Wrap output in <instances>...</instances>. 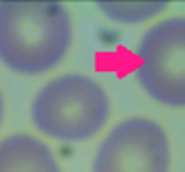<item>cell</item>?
<instances>
[{"label":"cell","mask_w":185,"mask_h":172,"mask_svg":"<svg viewBox=\"0 0 185 172\" xmlns=\"http://www.w3.org/2000/svg\"><path fill=\"white\" fill-rule=\"evenodd\" d=\"M73 43L71 16L60 2H0V62L23 76L56 68Z\"/></svg>","instance_id":"6da1fadb"},{"label":"cell","mask_w":185,"mask_h":172,"mask_svg":"<svg viewBox=\"0 0 185 172\" xmlns=\"http://www.w3.org/2000/svg\"><path fill=\"white\" fill-rule=\"evenodd\" d=\"M110 99L97 79L64 73L46 81L31 105V120L43 136L58 141H85L102 132Z\"/></svg>","instance_id":"7a4b0ae2"},{"label":"cell","mask_w":185,"mask_h":172,"mask_svg":"<svg viewBox=\"0 0 185 172\" xmlns=\"http://www.w3.org/2000/svg\"><path fill=\"white\" fill-rule=\"evenodd\" d=\"M135 77L158 105L185 108V16L154 23L137 44Z\"/></svg>","instance_id":"3957f363"},{"label":"cell","mask_w":185,"mask_h":172,"mask_svg":"<svg viewBox=\"0 0 185 172\" xmlns=\"http://www.w3.org/2000/svg\"><path fill=\"white\" fill-rule=\"evenodd\" d=\"M170 141L158 122L133 116L118 122L98 145L91 172H168Z\"/></svg>","instance_id":"277c9868"},{"label":"cell","mask_w":185,"mask_h":172,"mask_svg":"<svg viewBox=\"0 0 185 172\" xmlns=\"http://www.w3.org/2000/svg\"><path fill=\"white\" fill-rule=\"evenodd\" d=\"M0 172H62L52 149L31 133L0 139Z\"/></svg>","instance_id":"5b68a950"},{"label":"cell","mask_w":185,"mask_h":172,"mask_svg":"<svg viewBox=\"0 0 185 172\" xmlns=\"http://www.w3.org/2000/svg\"><path fill=\"white\" fill-rule=\"evenodd\" d=\"M98 10L112 22L137 25L160 16L170 4L168 2H97Z\"/></svg>","instance_id":"8992f818"},{"label":"cell","mask_w":185,"mask_h":172,"mask_svg":"<svg viewBox=\"0 0 185 172\" xmlns=\"http://www.w3.org/2000/svg\"><path fill=\"white\" fill-rule=\"evenodd\" d=\"M2 120H4V97L0 91V126H2Z\"/></svg>","instance_id":"52a82bcc"}]
</instances>
